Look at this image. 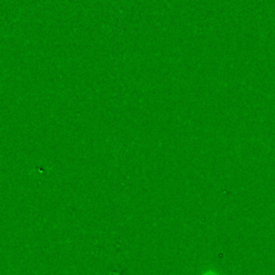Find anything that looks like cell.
Returning <instances> with one entry per match:
<instances>
[{
    "label": "cell",
    "mask_w": 275,
    "mask_h": 275,
    "mask_svg": "<svg viewBox=\"0 0 275 275\" xmlns=\"http://www.w3.org/2000/svg\"><path fill=\"white\" fill-rule=\"evenodd\" d=\"M201 275H220V273L215 270V269H207L206 271L202 272Z\"/></svg>",
    "instance_id": "1"
}]
</instances>
